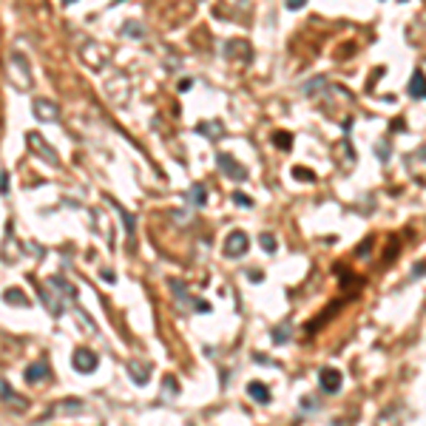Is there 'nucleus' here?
I'll return each instance as SVG.
<instances>
[{
  "label": "nucleus",
  "instance_id": "obj_1",
  "mask_svg": "<svg viewBox=\"0 0 426 426\" xmlns=\"http://www.w3.org/2000/svg\"><path fill=\"white\" fill-rule=\"evenodd\" d=\"M9 74H12V83H15L17 88H31V68H29V60H26V54H20V51H12V57H9Z\"/></svg>",
  "mask_w": 426,
  "mask_h": 426
},
{
  "label": "nucleus",
  "instance_id": "obj_2",
  "mask_svg": "<svg viewBox=\"0 0 426 426\" xmlns=\"http://www.w3.org/2000/svg\"><path fill=\"white\" fill-rule=\"evenodd\" d=\"M247 247H250V239H247V233L245 230H233L230 236L224 239V256L227 259H239V256H245L247 253Z\"/></svg>",
  "mask_w": 426,
  "mask_h": 426
},
{
  "label": "nucleus",
  "instance_id": "obj_3",
  "mask_svg": "<svg viewBox=\"0 0 426 426\" xmlns=\"http://www.w3.org/2000/svg\"><path fill=\"white\" fill-rule=\"evenodd\" d=\"M71 364H74V369H77V372H83V375H88V372H94V369H97V364H100V358H97V353H94V350H86V347H80V350H74V355H71Z\"/></svg>",
  "mask_w": 426,
  "mask_h": 426
},
{
  "label": "nucleus",
  "instance_id": "obj_4",
  "mask_svg": "<svg viewBox=\"0 0 426 426\" xmlns=\"http://www.w3.org/2000/svg\"><path fill=\"white\" fill-rule=\"evenodd\" d=\"M31 111H34V117L40 120V123H57L60 120V108L51 100H46V97H40V100L31 102Z\"/></svg>",
  "mask_w": 426,
  "mask_h": 426
},
{
  "label": "nucleus",
  "instance_id": "obj_5",
  "mask_svg": "<svg viewBox=\"0 0 426 426\" xmlns=\"http://www.w3.org/2000/svg\"><path fill=\"white\" fill-rule=\"evenodd\" d=\"M26 142H29V145H31V151L40 153L46 162H51V165H57V162H60L57 151H54V148H49V142H46L40 134H34V131H31V134H26Z\"/></svg>",
  "mask_w": 426,
  "mask_h": 426
},
{
  "label": "nucleus",
  "instance_id": "obj_6",
  "mask_svg": "<svg viewBox=\"0 0 426 426\" xmlns=\"http://www.w3.org/2000/svg\"><path fill=\"white\" fill-rule=\"evenodd\" d=\"M318 383H321V390L324 392L335 395V392L341 390V383H344V375H341L335 367H324L321 372H318Z\"/></svg>",
  "mask_w": 426,
  "mask_h": 426
},
{
  "label": "nucleus",
  "instance_id": "obj_7",
  "mask_svg": "<svg viewBox=\"0 0 426 426\" xmlns=\"http://www.w3.org/2000/svg\"><path fill=\"white\" fill-rule=\"evenodd\" d=\"M0 401H3L9 409H15V412H26V409H29V401L17 395V392L12 390L6 381H0Z\"/></svg>",
  "mask_w": 426,
  "mask_h": 426
},
{
  "label": "nucleus",
  "instance_id": "obj_8",
  "mask_svg": "<svg viewBox=\"0 0 426 426\" xmlns=\"http://www.w3.org/2000/svg\"><path fill=\"white\" fill-rule=\"evenodd\" d=\"M219 168L224 171V176H230V179H236V182H242V179H247V171L242 165H239L236 159L230 157V153H219Z\"/></svg>",
  "mask_w": 426,
  "mask_h": 426
},
{
  "label": "nucleus",
  "instance_id": "obj_9",
  "mask_svg": "<svg viewBox=\"0 0 426 426\" xmlns=\"http://www.w3.org/2000/svg\"><path fill=\"white\" fill-rule=\"evenodd\" d=\"M49 378H51V372H49V364H46V361H37V364H31V367L26 369V381H29L31 386L46 383Z\"/></svg>",
  "mask_w": 426,
  "mask_h": 426
},
{
  "label": "nucleus",
  "instance_id": "obj_10",
  "mask_svg": "<svg viewBox=\"0 0 426 426\" xmlns=\"http://www.w3.org/2000/svg\"><path fill=\"white\" fill-rule=\"evenodd\" d=\"M247 395L253 398V401H256V404H270V386L267 383H261V381H250L247 383Z\"/></svg>",
  "mask_w": 426,
  "mask_h": 426
},
{
  "label": "nucleus",
  "instance_id": "obj_11",
  "mask_svg": "<svg viewBox=\"0 0 426 426\" xmlns=\"http://www.w3.org/2000/svg\"><path fill=\"white\" fill-rule=\"evenodd\" d=\"M409 97H415V100H426V77H423V71H415L412 74V80H409Z\"/></svg>",
  "mask_w": 426,
  "mask_h": 426
},
{
  "label": "nucleus",
  "instance_id": "obj_12",
  "mask_svg": "<svg viewBox=\"0 0 426 426\" xmlns=\"http://www.w3.org/2000/svg\"><path fill=\"white\" fill-rule=\"evenodd\" d=\"M148 372H151V367L148 364H139V361H128V375L134 378V383H139V386H145L148 383Z\"/></svg>",
  "mask_w": 426,
  "mask_h": 426
},
{
  "label": "nucleus",
  "instance_id": "obj_13",
  "mask_svg": "<svg viewBox=\"0 0 426 426\" xmlns=\"http://www.w3.org/2000/svg\"><path fill=\"white\" fill-rule=\"evenodd\" d=\"M3 301L15 304V307H29V298H26V293H23V290H17V287H9L6 293H3Z\"/></svg>",
  "mask_w": 426,
  "mask_h": 426
},
{
  "label": "nucleus",
  "instance_id": "obj_14",
  "mask_svg": "<svg viewBox=\"0 0 426 426\" xmlns=\"http://www.w3.org/2000/svg\"><path fill=\"white\" fill-rule=\"evenodd\" d=\"M188 196H190V202H193V205H205V202H208V193H205V185H193Z\"/></svg>",
  "mask_w": 426,
  "mask_h": 426
},
{
  "label": "nucleus",
  "instance_id": "obj_15",
  "mask_svg": "<svg viewBox=\"0 0 426 426\" xmlns=\"http://www.w3.org/2000/svg\"><path fill=\"white\" fill-rule=\"evenodd\" d=\"M259 245H261V250L276 253V247H279V242H276V236H273V233H261V236H259Z\"/></svg>",
  "mask_w": 426,
  "mask_h": 426
},
{
  "label": "nucleus",
  "instance_id": "obj_16",
  "mask_svg": "<svg viewBox=\"0 0 426 426\" xmlns=\"http://www.w3.org/2000/svg\"><path fill=\"white\" fill-rule=\"evenodd\" d=\"M117 213H120V219H123V224H125V233H128V236H134V227H137L134 216H131V213H125L123 208H117Z\"/></svg>",
  "mask_w": 426,
  "mask_h": 426
},
{
  "label": "nucleus",
  "instance_id": "obj_17",
  "mask_svg": "<svg viewBox=\"0 0 426 426\" xmlns=\"http://www.w3.org/2000/svg\"><path fill=\"white\" fill-rule=\"evenodd\" d=\"M273 142L279 145V148H284V151H287V148H293V137H290V134H284V131L273 134Z\"/></svg>",
  "mask_w": 426,
  "mask_h": 426
},
{
  "label": "nucleus",
  "instance_id": "obj_18",
  "mask_svg": "<svg viewBox=\"0 0 426 426\" xmlns=\"http://www.w3.org/2000/svg\"><path fill=\"white\" fill-rule=\"evenodd\" d=\"M273 341H276V344H284V341H290V327H287V324L276 327V330H273Z\"/></svg>",
  "mask_w": 426,
  "mask_h": 426
},
{
  "label": "nucleus",
  "instance_id": "obj_19",
  "mask_svg": "<svg viewBox=\"0 0 426 426\" xmlns=\"http://www.w3.org/2000/svg\"><path fill=\"white\" fill-rule=\"evenodd\" d=\"M174 395H179V383L174 378H165V398H174Z\"/></svg>",
  "mask_w": 426,
  "mask_h": 426
},
{
  "label": "nucleus",
  "instance_id": "obj_20",
  "mask_svg": "<svg viewBox=\"0 0 426 426\" xmlns=\"http://www.w3.org/2000/svg\"><path fill=\"white\" fill-rule=\"evenodd\" d=\"M0 196H9V174L0 171Z\"/></svg>",
  "mask_w": 426,
  "mask_h": 426
},
{
  "label": "nucleus",
  "instance_id": "obj_21",
  "mask_svg": "<svg viewBox=\"0 0 426 426\" xmlns=\"http://www.w3.org/2000/svg\"><path fill=\"white\" fill-rule=\"evenodd\" d=\"M125 34H134V37H142V26H139V23H128V26H125Z\"/></svg>",
  "mask_w": 426,
  "mask_h": 426
},
{
  "label": "nucleus",
  "instance_id": "obj_22",
  "mask_svg": "<svg viewBox=\"0 0 426 426\" xmlns=\"http://www.w3.org/2000/svg\"><path fill=\"white\" fill-rule=\"evenodd\" d=\"M375 153H378V159H383V162H386V159H390V145L381 142V145L375 148Z\"/></svg>",
  "mask_w": 426,
  "mask_h": 426
},
{
  "label": "nucleus",
  "instance_id": "obj_23",
  "mask_svg": "<svg viewBox=\"0 0 426 426\" xmlns=\"http://www.w3.org/2000/svg\"><path fill=\"white\" fill-rule=\"evenodd\" d=\"M293 176H296V179H304V182H313V179H316L310 171H301V168H296V171H293Z\"/></svg>",
  "mask_w": 426,
  "mask_h": 426
},
{
  "label": "nucleus",
  "instance_id": "obj_24",
  "mask_svg": "<svg viewBox=\"0 0 426 426\" xmlns=\"http://www.w3.org/2000/svg\"><path fill=\"white\" fill-rule=\"evenodd\" d=\"M233 202H236V205H245V208H250L253 199H250V196H245V193H236V196H233Z\"/></svg>",
  "mask_w": 426,
  "mask_h": 426
},
{
  "label": "nucleus",
  "instance_id": "obj_25",
  "mask_svg": "<svg viewBox=\"0 0 426 426\" xmlns=\"http://www.w3.org/2000/svg\"><path fill=\"white\" fill-rule=\"evenodd\" d=\"M301 406H304V409H307V412H316L318 409V401H313V398H301Z\"/></svg>",
  "mask_w": 426,
  "mask_h": 426
},
{
  "label": "nucleus",
  "instance_id": "obj_26",
  "mask_svg": "<svg viewBox=\"0 0 426 426\" xmlns=\"http://www.w3.org/2000/svg\"><path fill=\"white\" fill-rule=\"evenodd\" d=\"M196 131H202V134H219V125H199Z\"/></svg>",
  "mask_w": 426,
  "mask_h": 426
},
{
  "label": "nucleus",
  "instance_id": "obj_27",
  "mask_svg": "<svg viewBox=\"0 0 426 426\" xmlns=\"http://www.w3.org/2000/svg\"><path fill=\"white\" fill-rule=\"evenodd\" d=\"M369 247H372V236H369L367 242H364V245L358 247V256H367V253H369Z\"/></svg>",
  "mask_w": 426,
  "mask_h": 426
},
{
  "label": "nucleus",
  "instance_id": "obj_28",
  "mask_svg": "<svg viewBox=\"0 0 426 426\" xmlns=\"http://www.w3.org/2000/svg\"><path fill=\"white\" fill-rule=\"evenodd\" d=\"M307 0H287V9H301Z\"/></svg>",
  "mask_w": 426,
  "mask_h": 426
},
{
  "label": "nucleus",
  "instance_id": "obj_29",
  "mask_svg": "<svg viewBox=\"0 0 426 426\" xmlns=\"http://www.w3.org/2000/svg\"><path fill=\"white\" fill-rule=\"evenodd\" d=\"M63 3H71V0H63Z\"/></svg>",
  "mask_w": 426,
  "mask_h": 426
}]
</instances>
